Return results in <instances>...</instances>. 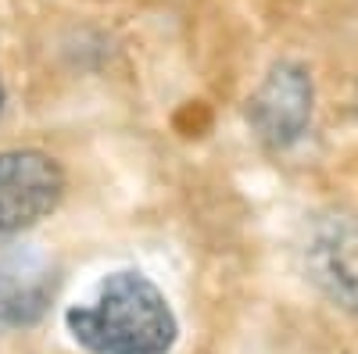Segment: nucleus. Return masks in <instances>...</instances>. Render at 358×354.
<instances>
[{
    "instance_id": "f257e3e1",
    "label": "nucleus",
    "mask_w": 358,
    "mask_h": 354,
    "mask_svg": "<svg viewBox=\"0 0 358 354\" xmlns=\"http://www.w3.org/2000/svg\"><path fill=\"white\" fill-rule=\"evenodd\" d=\"M65 326L86 354H172L179 340L169 297L143 272L104 276L69 304Z\"/></svg>"
},
{
    "instance_id": "f03ea898",
    "label": "nucleus",
    "mask_w": 358,
    "mask_h": 354,
    "mask_svg": "<svg viewBox=\"0 0 358 354\" xmlns=\"http://www.w3.org/2000/svg\"><path fill=\"white\" fill-rule=\"evenodd\" d=\"M65 197V168L47 151H0V247L50 219Z\"/></svg>"
},
{
    "instance_id": "20e7f679",
    "label": "nucleus",
    "mask_w": 358,
    "mask_h": 354,
    "mask_svg": "<svg viewBox=\"0 0 358 354\" xmlns=\"http://www.w3.org/2000/svg\"><path fill=\"white\" fill-rule=\"evenodd\" d=\"M312 283L341 308L358 311V212L326 219L305 251Z\"/></svg>"
},
{
    "instance_id": "39448f33",
    "label": "nucleus",
    "mask_w": 358,
    "mask_h": 354,
    "mask_svg": "<svg viewBox=\"0 0 358 354\" xmlns=\"http://www.w3.org/2000/svg\"><path fill=\"white\" fill-rule=\"evenodd\" d=\"M57 293V269L36 251L0 258V330H25L43 318Z\"/></svg>"
},
{
    "instance_id": "7ed1b4c3",
    "label": "nucleus",
    "mask_w": 358,
    "mask_h": 354,
    "mask_svg": "<svg viewBox=\"0 0 358 354\" xmlns=\"http://www.w3.org/2000/svg\"><path fill=\"white\" fill-rule=\"evenodd\" d=\"M248 118L258 140L268 147H290L312 122V79L301 65H276L248 101Z\"/></svg>"
},
{
    "instance_id": "423d86ee",
    "label": "nucleus",
    "mask_w": 358,
    "mask_h": 354,
    "mask_svg": "<svg viewBox=\"0 0 358 354\" xmlns=\"http://www.w3.org/2000/svg\"><path fill=\"white\" fill-rule=\"evenodd\" d=\"M4 101L8 97H4V82H0V115H4Z\"/></svg>"
}]
</instances>
